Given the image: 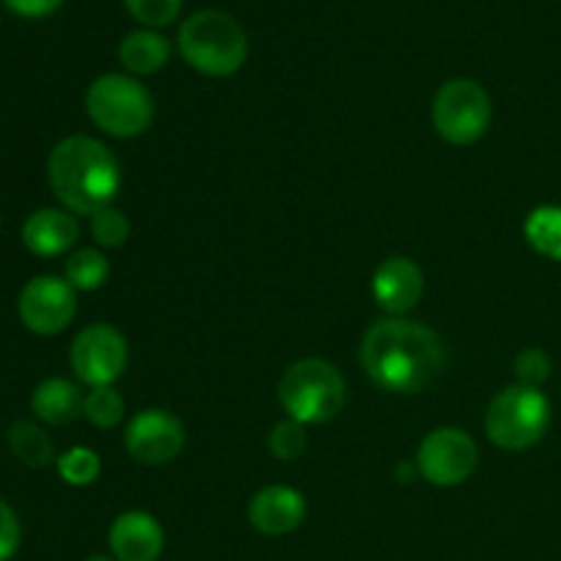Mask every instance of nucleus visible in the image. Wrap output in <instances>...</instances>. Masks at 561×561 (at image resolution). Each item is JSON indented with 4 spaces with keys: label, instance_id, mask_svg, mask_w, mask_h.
<instances>
[{
    "label": "nucleus",
    "instance_id": "obj_19",
    "mask_svg": "<svg viewBox=\"0 0 561 561\" xmlns=\"http://www.w3.org/2000/svg\"><path fill=\"white\" fill-rule=\"evenodd\" d=\"M524 236L537 255L561 261V206H540L526 217Z\"/></svg>",
    "mask_w": 561,
    "mask_h": 561
},
{
    "label": "nucleus",
    "instance_id": "obj_29",
    "mask_svg": "<svg viewBox=\"0 0 561 561\" xmlns=\"http://www.w3.org/2000/svg\"><path fill=\"white\" fill-rule=\"evenodd\" d=\"M88 561H118V559H115L113 553H110V557H107V553H96V557H91Z\"/></svg>",
    "mask_w": 561,
    "mask_h": 561
},
{
    "label": "nucleus",
    "instance_id": "obj_16",
    "mask_svg": "<svg viewBox=\"0 0 561 561\" xmlns=\"http://www.w3.org/2000/svg\"><path fill=\"white\" fill-rule=\"evenodd\" d=\"M31 409L36 420L44 422V425L64 427L80 420L82 409H85V394L69 378H44L33 389Z\"/></svg>",
    "mask_w": 561,
    "mask_h": 561
},
{
    "label": "nucleus",
    "instance_id": "obj_8",
    "mask_svg": "<svg viewBox=\"0 0 561 561\" xmlns=\"http://www.w3.org/2000/svg\"><path fill=\"white\" fill-rule=\"evenodd\" d=\"M69 362L75 376L91 389L113 387L129 365V343L110 323H91L71 340Z\"/></svg>",
    "mask_w": 561,
    "mask_h": 561
},
{
    "label": "nucleus",
    "instance_id": "obj_28",
    "mask_svg": "<svg viewBox=\"0 0 561 561\" xmlns=\"http://www.w3.org/2000/svg\"><path fill=\"white\" fill-rule=\"evenodd\" d=\"M3 3L14 14L27 16V20H42V16H49L53 11H58L64 0H3Z\"/></svg>",
    "mask_w": 561,
    "mask_h": 561
},
{
    "label": "nucleus",
    "instance_id": "obj_27",
    "mask_svg": "<svg viewBox=\"0 0 561 561\" xmlns=\"http://www.w3.org/2000/svg\"><path fill=\"white\" fill-rule=\"evenodd\" d=\"M22 542V526L16 513L11 510L9 502L0 499V561L14 559V553L20 551Z\"/></svg>",
    "mask_w": 561,
    "mask_h": 561
},
{
    "label": "nucleus",
    "instance_id": "obj_10",
    "mask_svg": "<svg viewBox=\"0 0 561 561\" xmlns=\"http://www.w3.org/2000/svg\"><path fill=\"white\" fill-rule=\"evenodd\" d=\"M16 312L25 329L42 337L60 334L77 316V290L64 277L42 274L25 283L16 299Z\"/></svg>",
    "mask_w": 561,
    "mask_h": 561
},
{
    "label": "nucleus",
    "instance_id": "obj_9",
    "mask_svg": "<svg viewBox=\"0 0 561 561\" xmlns=\"http://www.w3.org/2000/svg\"><path fill=\"white\" fill-rule=\"evenodd\" d=\"M480 463L477 442L460 427H438L431 431L416 453V469L422 480L436 488L463 485Z\"/></svg>",
    "mask_w": 561,
    "mask_h": 561
},
{
    "label": "nucleus",
    "instance_id": "obj_1",
    "mask_svg": "<svg viewBox=\"0 0 561 561\" xmlns=\"http://www.w3.org/2000/svg\"><path fill=\"white\" fill-rule=\"evenodd\" d=\"M362 367L383 392L416 394L431 387L447 365L442 337L425 323L387 318L362 337Z\"/></svg>",
    "mask_w": 561,
    "mask_h": 561
},
{
    "label": "nucleus",
    "instance_id": "obj_15",
    "mask_svg": "<svg viewBox=\"0 0 561 561\" xmlns=\"http://www.w3.org/2000/svg\"><path fill=\"white\" fill-rule=\"evenodd\" d=\"M80 239V222L66 208H38L22 222V244L38 257H58Z\"/></svg>",
    "mask_w": 561,
    "mask_h": 561
},
{
    "label": "nucleus",
    "instance_id": "obj_13",
    "mask_svg": "<svg viewBox=\"0 0 561 561\" xmlns=\"http://www.w3.org/2000/svg\"><path fill=\"white\" fill-rule=\"evenodd\" d=\"M247 513H250V524L257 535L283 537L305 524L307 502L296 488L266 485L252 496Z\"/></svg>",
    "mask_w": 561,
    "mask_h": 561
},
{
    "label": "nucleus",
    "instance_id": "obj_22",
    "mask_svg": "<svg viewBox=\"0 0 561 561\" xmlns=\"http://www.w3.org/2000/svg\"><path fill=\"white\" fill-rule=\"evenodd\" d=\"M82 414L99 431H110V427L124 422V398L113 387H96L85 394V409H82Z\"/></svg>",
    "mask_w": 561,
    "mask_h": 561
},
{
    "label": "nucleus",
    "instance_id": "obj_17",
    "mask_svg": "<svg viewBox=\"0 0 561 561\" xmlns=\"http://www.w3.org/2000/svg\"><path fill=\"white\" fill-rule=\"evenodd\" d=\"M118 58L129 75H157L170 60V42L151 27L129 31L118 44Z\"/></svg>",
    "mask_w": 561,
    "mask_h": 561
},
{
    "label": "nucleus",
    "instance_id": "obj_7",
    "mask_svg": "<svg viewBox=\"0 0 561 561\" xmlns=\"http://www.w3.org/2000/svg\"><path fill=\"white\" fill-rule=\"evenodd\" d=\"M431 118L444 140L453 142V146H471V142L482 140L485 131L491 129V96L480 82L458 77V80L444 82L436 91Z\"/></svg>",
    "mask_w": 561,
    "mask_h": 561
},
{
    "label": "nucleus",
    "instance_id": "obj_24",
    "mask_svg": "<svg viewBox=\"0 0 561 561\" xmlns=\"http://www.w3.org/2000/svg\"><path fill=\"white\" fill-rule=\"evenodd\" d=\"M268 449L277 460H296L307 449V425L296 420H283L268 433Z\"/></svg>",
    "mask_w": 561,
    "mask_h": 561
},
{
    "label": "nucleus",
    "instance_id": "obj_2",
    "mask_svg": "<svg viewBox=\"0 0 561 561\" xmlns=\"http://www.w3.org/2000/svg\"><path fill=\"white\" fill-rule=\"evenodd\" d=\"M47 179L66 211L91 217L113 206L121 192V164L102 140L71 135L49 151Z\"/></svg>",
    "mask_w": 561,
    "mask_h": 561
},
{
    "label": "nucleus",
    "instance_id": "obj_18",
    "mask_svg": "<svg viewBox=\"0 0 561 561\" xmlns=\"http://www.w3.org/2000/svg\"><path fill=\"white\" fill-rule=\"evenodd\" d=\"M5 442H9V449L14 453V458L20 460V463L31 466V469H44V466L58 460L55 444L49 442L47 433L27 420L14 422V425L9 427V433H5Z\"/></svg>",
    "mask_w": 561,
    "mask_h": 561
},
{
    "label": "nucleus",
    "instance_id": "obj_25",
    "mask_svg": "<svg viewBox=\"0 0 561 561\" xmlns=\"http://www.w3.org/2000/svg\"><path fill=\"white\" fill-rule=\"evenodd\" d=\"M124 5L140 25L157 31V27H168L181 14L184 0H124Z\"/></svg>",
    "mask_w": 561,
    "mask_h": 561
},
{
    "label": "nucleus",
    "instance_id": "obj_3",
    "mask_svg": "<svg viewBox=\"0 0 561 561\" xmlns=\"http://www.w3.org/2000/svg\"><path fill=\"white\" fill-rule=\"evenodd\" d=\"M186 64L206 77H230L244 66L250 44L239 22L219 9L195 11L179 31Z\"/></svg>",
    "mask_w": 561,
    "mask_h": 561
},
{
    "label": "nucleus",
    "instance_id": "obj_20",
    "mask_svg": "<svg viewBox=\"0 0 561 561\" xmlns=\"http://www.w3.org/2000/svg\"><path fill=\"white\" fill-rule=\"evenodd\" d=\"M110 277V263L104 257L102 250L96 247H82V250H75L69 257H66L64 266V279L75 290H99Z\"/></svg>",
    "mask_w": 561,
    "mask_h": 561
},
{
    "label": "nucleus",
    "instance_id": "obj_26",
    "mask_svg": "<svg viewBox=\"0 0 561 561\" xmlns=\"http://www.w3.org/2000/svg\"><path fill=\"white\" fill-rule=\"evenodd\" d=\"M551 376V359L542 348H526L524 354H518L515 359V378H518L520 387L540 389L542 383Z\"/></svg>",
    "mask_w": 561,
    "mask_h": 561
},
{
    "label": "nucleus",
    "instance_id": "obj_11",
    "mask_svg": "<svg viewBox=\"0 0 561 561\" xmlns=\"http://www.w3.org/2000/svg\"><path fill=\"white\" fill-rule=\"evenodd\" d=\"M184 425L164 409H146L126 425V453L142 466H164L184 449Z\"/></svg>",
    "mask_w": 561,
    "mask_h": 561
},
{
    "label": "nucleus",
    "instance_id": "obj_5",
    "mask_svg": "<svg viewBox=\"0 0 561 561\" xmlns=\"http://www.w3.org/2000/svg\"><path fill=\"white\" fill-rule=\"evenodd\" d=\"M85 113L104 135L140 137L153 121V96L131 75H102L88 85Z\"/></svg>",
    "mask_w": 561,
    "mask_h": 561
},
{
    "label": "nucleus",
    "instance_id": "obj_12",
    "mask_svg": "<svg viewBox=\"0 0 561 561\" xmlns=\"http://www.w3.org/2000/svg\"><path fill=\"white\" fill-rule=\"evenodd\" d=\"M370 288L373 299H376V305L383 312H389L392 318H403L405 312H411L420 305L422 290H425V277H422V268L411 257L394 255L387 257L376 268Z\"/></svg>",
    "mask_w": 561,
    "mask_h": 561
},
{
    "label": "nucleus",
    "instance_id": "obj_4",
    "mask_svg": "<svg viewBox=\"0 0 561 561\" xmlns=\"http://www.w3.org/2000/svg\"><path fill=\"white\" fill-rule=\"evenodd\" d=\"M345 378L332 362L299 359L279 378V403L301 425H323L343 411Z\"/></svg>",
    "mask_w": 561,
    "mask_h": 561
},
{
    "label": "nucleus",
    "instance_id": "obj_14",
    "mask_svg": "<svg viewBox=\"0 0 561 561\" xmlns=\"http://www.w3.org/2000/svg\"><path fill=\"white\" fill-rule=\"evenodd\" d=\"M107 542L110 553L118 561H157L162 557L164 531L153 515L129 510L113 520Z\"/></svg>",
    "mask_w": 561,
    "mask_h": 561
},
{
    "label": "nucleus",
    "instance_id": "obj_21",
    "mask_svg": "<svg viewBox=\"0 0 561 561\" xmlns=\"http://www.w3.org/2000/svg\"><path fill=\"white\" fill-rule=\"evenodd\" d=\"M55 466H58L60 480L71 488L93 485V482L99 480V474H102V460H99V455L88 447L66 449L64 455H58Z\"/></svg>",
    "mask_w": 561,
    "mask_h": 561
},
{
    "label": "nucleus",
    "instance_id": "obj_23",
    "mask_svg": "<svg viewBox=\"0 0 561 561\" xmlns=\"http://www.w3.org/2000/svg\"><path fill=\"white\" fill-rule=\"evenodd\" d=\"M131 225L126 219V214L121 208L107 206L99 208L96 214H91V236L96 239L99 247H107V250H118L129 241Z\"/></svg>",
    "mask_w": 561,
    "mask_h": 561
},
{
    "label": "nucleus",
    "instance_id": "obj_6",
    "mask_svg": "<svg viewBox=\"0 0 561 561\" xmlns=\"http://www.w3.org/2000/svg\"><path fill=\"white\" fill-rule=\"evenodd\" d=\"M548 425H551V403L540 389L513 383L488 405L485 433L493 447L504 453H524L535 447L546 436Z\"/></svg>",
    "mask_w": 561,
    "mask_h": 561
}]
</instances>
